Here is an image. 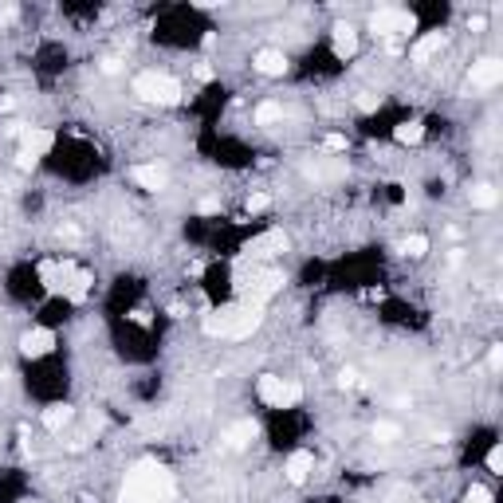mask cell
Here are the masks:
<instances>
[{
	"mask_svg": "<svg viewBox=\"0 0 503 503\" xmlns=\"http://www.w3.org/2000/svg\"><path fill=\"white\" fill-rule=\"evenodd\" d=\"M119 503H173V476H169V468L158 460L134 464V472L122 483Z\"/></svg>",
	"mask_w": 503,
	"mask_h": 503,
	"instance_id": "1",
	"label": "cell"
},
{
	"mask_svg": "<svg viewBox=\"0 0 503 503\" xmlns=\"http://www.w3.org/2000/svg\"><path fill=\"white\" fill-rule=\"evenodd\" d=\"M20 138H24V154H32V158H40V154H48V149L55 146V138H51V130H40V126L20 130Z\"/></svg>",
	"mask_w": 503,
	"mask_h": 503,
	"instance_id": "11",
	"label": "cell"
},
{
	"mask_svg": "<svg viewBox=\"0 0 503 503\" xmlns=\"http://www.w3.org/2000/svg\"><path fill=\"white\" fill-rule=\"evenodd\" d=\"M197 79L208 83V79H213V67H205V63H201V67H197Z\"/></svg>",
	"mask_w": 503,
	"mask_h": 503,
	"instance_id": "36",
	"label": "cell"
},
{
	"mask_svg": "<svg viewBox=\"0 0 503 503\" xmlns=\"http://www.w3.org/2000/svg\"><path fill=\"white\" fill-rule=\"evenodd\" d=\"M134 95L146 102H158V107H173L181 102V83L173 75H158V71H142L134 79Z\"/></svg>",
	"mask_w": 503,
	"mask_h": 503,
	"instance_id": "3",
	"label": "cell"
},
{
	"mask_svg": "<svg viewBox=\"0 0 503 503\" xmlns=\"http://www.w3.org/2000/svg\"><path fill=\"white\" fill-rule=\"evenodd\" d=\"M495 201H499V193H495L492 185H476V189H472V205H476V208H492Z\"/></svg>",
	"mask_w": 503,
	"mask_h": 503,
	"instance_id": "23",
	"label": "cell"
},
{
	"mask_svg": "<svg viewBox=\"0 0 503 503\" xmlns=\"http://www.w3.org/2000/svg\"><path fill=\"white\" fill-rule=\"evenodd\" d=\"M311 468H315V456L307 452V448H299V452H291V460H287V480L303 483L307 476H311Z\"/></svg>",
	"mask_w": 503,
	"mask_h": 503,
	"instance_id": "15",
	"label": "cell"
},
{
	"mask_svg": "<svg viewBox=\"0 0 503 503\" xmlns=\"http://www.w3.org/2000/svg\"><path fill=\"white\" fill-rule=\"evenodd\" d=\"M67 421H71V409H67V405H55V409H48V413H43V424H48L51 433H60Z\"/></svg>",
	"mask_w": 503,
	"mask_h": 503,
	"instance_id": "21",
	"label": "cell"
},
{
	"mask_svg": "<svg viewBox=\"0 0 503 503\" xmlns=\"http://www.w3.org/2000/svg\"><path fill=\"white\" fill-rule=\"evenodd\" d=\"M130 177H134V185L138 189H146V193H161V189L169 185V173L161 166H134Z\"/></svg>",
	"mask_w": 503,
	"mask_h": 503,
	"instance_id": "10",
	"label": "cell"
},
{
	"mask_svg": "<svg viewBox=\"0 0 503 503\" xmlns=\"http://www.w3.org/2000/svg\"><path fill=\"white\" fill-rule=\"evenodd\" d=\"M260 323H264V303H244L236 311V323H232L228 338H248L252 330H260Z\"/></svg>",
	"mask_w": 503,
	"mask_h": 503,
	"instance_id": "7",
	"label": "cell"
},
{
	"mask_svg": "<svg viewBox=\"0 0 503 503\" xmlns=\"http://www.w3.org/2000/svg\"><path fill=\"white\" fill-rule=\"evenodd\" d=\"M468 28H472V32H483V28H488V20H483V16H472V20H468Z\"/></svg>",
	"mask_w": 503,
	"mask_h": 503,
	"instance_id": "35",
	"label": "cell"
},
{
	"mask_svg": "<svg viewBox=\"0 0 503 503\" xmlns=\"http://www.w3.org/2000/svg\"><path fill=\"white\" fill-rule=\"evenodd\" d=\"M468 503H492V492H488V488H480V483H476L472 492H468Z\"/></svg>",
	"mask_w": 503,
	"mask_h": 503,
	"instance_id": "28",
	"label": "cell"
},
{
	"mask_svg": "<svg viewBox=\"0 0 503 503\" xmlns=\"http://www.w3.org/2000/svg\"><path fill=\"white\" fill-rule=\"evenodd\" d=\"M401 252H405V256H424V252H429V236H421V232L405 236L401 240Z\"/></svg>",
	"mask_w": 503,
	"mask_h": 503,
	"instance_id": "22",
	"label": "cell"
},
{
	"mask_svg": "<svg viewBox=\"0 0 503 503\" xmlns=\"http://www.w3.org/2000/svg\"><path fill=\"white\" fill-rule=\"evenodd\" d=\"M338 382H342V385H354L358 374H354V370H342V377H338Z\"/></svg>",
	"mask_w": 503,
	"mask_h": 503,
	"instance_id": "37",
	"label": "cell"
},
{
	"mask_svg": "<svg viewBox=\"0 0 503 503\" xmlns=\"http://www.w3.org/2000/svg\"><path fill=\"white\" fill-rule=\"evenodd\" d=\"M488 472H492V476L503 472V448H499V444H492V448H488Z\"/></svg>",
	"mask_w": 503,
	"mask_h": 503,
	"instance_id": "25",
	"label": "cell"
},
{
	"mask_svg": "<svg viewBox=\"0 0 503 503\" xmlns=\"http://www.w3.org/2000/svg\"><path fill=\"white\" fill-rule=\"evenodd\" d=\"M346 173V161L342 158H326V161H315V166H307V177L315 181H335Z\"/></svg>",
	"mask_w": 503,
	"mask_h": 503,
	"instance_id": "17",
	"label": "cell"
},
{
	"mask_svg": "<svg viewBox=\"0 0 503 503\" xmlns=\"http://www.w3.org/2000/svg\"><path fill=\"white\" fill-rule=\"evenodd\" d=\"M377 102H382V99H377V95H362V99H358V107H362V110H374Z\"/></svg>",
	"mask_w": 503,
	"mask_h": 503,
	"instance_id": "32",
	"label": "cell"
},
{
	"mask_svg": "<svg viewBox=\"0 0 503 503\" xmlns=\"http://www.w3.org/2000/svg\"><path fill=\"white\" fill-rule=\"evenodd\" d=\"M441 48H444V32H429V36H421V40L413 43V51H409V55H413L417 63H424V60H433Z\"/></svg>",
	"mask_w": 503,
	"mask_h": 503,
	"instance_id": "16",
	"label": "cell"
},
{
	"mask_svg": "<svg viewBox=\"0 0 503 503\" xmlns=\"http://www.w3.org/2000/svg\"><path fill=\"white\" fill-rule=\"evenodd\" d=\"M354 51H358L354 28H350V24H338V28H335V55H338V60H350Z\"/></svg>",
	"mask_w": 503,
	"mask_h": 503,
	"instance_id": "18",
	"label": "cell"
},
{
	"mask_svg": "<svg viewBox=\"0 0 503 503\" xmlns=\"http://www.w3.org/2000/svg\"><path fill=\"white\" fill-rule=\"evenodd\" d=\"M283 248H287V236L279 232V228H267L264 236H256L252 244H248V256L267 260V256H276V252H283Z\"/></svg>",
	"mask_w": 503,
	"mask_h": 503,
	"instance_id": "9",
	"label": "cell"
},
{
	"mask_svg": "<svg viewBox=\"0 0 503 503\" xmlns=\"http://www.w3.org/2000/svg\"><path fill=\"white\" fill-rule=\"evenodd\" d=\"M256 394H260V401L271 405V409H291V405L303 401V385L283 382V377H276V374H264L256 382Z\"/></svg>",
	"mask_w": 503,
	"mask_h": 503,
	"instance_id": "4",
	"label": "cell"
},
{
	"mask_svg": "<svg viewBox=\"0 0 503 503\" xmlns=\"http://www.w3.org/2000/svg\"><path fill=\"white\" fill-rule=\"evenodd\" d=\"M276 119H283V107H279V102H264V107L256 110V122H276Z\"/></svg>",
	"mask_w": 503,
	"mask_h": 503,
	"instance_id": "24",
	"label": "cell"
},
{
	"mask_svg": "<svg viewBox=\"0 0 503 503\" xmlns=\"http://www.w3.org/2000/svg\"><path fill=\"white\" fill-rule=\"evenodd\" d=\"M287 283V276L279 267H267V271H256V276L248 279V303H267V299L276 295L279 287Z\"/></svg>",
	"mask_w": 503,
	"mask_h": 503,
	"instance_id": "6",
	"label": "cell"
},
{
	"mask_svg": "<svg viewBox=\"0 0 503 503\" xmlns=\"http://www.w3.org/2000/svg\"><path fill=\"white\" fill-rule=\"evenodd\" d=\"M413 28H417V16L401 8H382L370 16V32L374 36H401V32H413Z\"/></svg>",
	"mask_w": 503,
	"mask_h": 503,
	"instance_id": "5",
	"label": "cell"
},
{
	"mask_svg": "<svg viewBox=\"0 0 503 503\" xmlns=\"http://www.w3.org/2000/svg\"><path fill=\"white\" fill-rule=\"evenodd\" d=\"M394 138L401 142V146H417V142L424 138V126L421 122H401V126L394 130Z\"/></svg>",
	"mask_w": 503,
	"mask_h": 503,
	"instance_id": "20",
	"label": "cell"
},
{
	"mask_svg": "<svg viewBox=\"0 0 503 503\" xmlns=\"http://www.w3.org/2000/svg\"><path fill=\"white\" fill-rule=\"evenodd\" d=\"M488 365H492V370H499V365H503V350H499V346L488 354Z\"/></svg>",
	"mask_w": 503,
	"mask_h": 503,
	"instance_id": "33",
	"label": "cell"
},
{
	"mask_svg": "<svg viewBox=\"0 0 503 503\" xmlns=\"http://www.w3.org/2000/svg\"><path fill=\"white\" fill-rule=\"evenodd\" d=\"M43 283H48V291H63L67 299H87V291H90V271H83V267H75V264H48L43 267Z\"/></svg>",
	"mask_w": 503,
	"mask_h": 503,
	"instance_id": "2",
	"label": "cell"
},
{
	"mask_svg": "<svg viewBox=\"0 0 503 503\" xmlns=\"http://www.w3.org/2000/svg\"><path fill=\"white\" fill-rule=\"evenodd\" d=\"M256 71H260V75H283V71H287V55L279 48H264L256 55Z\"/></svg>",
	"mask_w": 503,
	"mask_h": 503,
	"instance_id": "14",
	"label": "cell"
},
{
	"mask_svg": "<svg viewBox=\"0 0 503 503\" xmlns=\"http://www.w3.org/2000/svg\"><path fill=\"white\" fill-rule=\"evenodd\" d=\"M16 20V4H0V28H8Z\"/></svg>",
	"mask_w": 503,
	"mask_h": 503,
	"instance_id": "29",
	"label": "cell"
},
{
	"mask_svg": "<svg viewBox=\"0 0 503 503\" xmlns=\"http://www.w3.org/2000/svg\"><path fill=\"white\" fill-rule=\"evenodd\" d=\"M236 311L240 307H220V311H213V315L205 318V335H224L232 330V323H236Z\"/></svg>",
	"mask_w": 503,
	"mask_h": 503,
	"instance_id": "13",
	"label": "cell"
},
{
	"mask_svg": "<svg viewBox=\"0 0 503 503\" xmlns=\"http://www.w3.org/2000/svg\"><path fill=\"white\" fill-rule=\"evenodd\" d=\"M55 350V335H51L48 326H36V330H28V335L20 338V354L24 358H43Z\"/></svg>",
	"mask_w": 503,
	"mask_h": 503,
	"instance_id": "8",
	"label": "cell"
},
{
	"mask_svg": "<svg viewBox=\"0 0 503 503\" xmlns=\"http://www.w3.org/2000/svg\"><path fill=\"white\" fill-rule=\"evenodd\" d=\"M256 421H236L232 424V429H228V444H232V448H244L248 441H256Z\"/></svg>",
	"mask_w": 503,
	"mask_h": 503,
	"instance_id": "19",
	"label": "cell"
},
{
	"mask_svg": "<svg viewBox=\"0 0 503 503\" xmlns=\"http://www.w3.org/2000/svg\"><path fill=\"white\" fill-rule=\"evenodd\" d=\"M201 213H205V217H213V213H220V201H217V197H205V201H201Z\"/></svg>",
	"mask_w": 503,
	"mask_h": 503,
	"instance_id": "31",
	"label": "cell"
},
{
	"mask_svg": "<svg viewBox=\"0 0 503 503\" xmlns=\"http://www.w3.org/2000/svg\"><path fill=\"white\" fill-rule=\"evenodd\" d=\"M267 205H271V197H267V193H252V197H248V213H264Z\"/></svg>",
	"mask_w": 503,
	"mask_h": 503,
	"instance_id": "26",
	"label": "cell"
},
{
	"mask_svg": "<svg viewBox=\"0 0 503 503\" xmlns=\"http://www.w3.org/2000/svg\"><path fill=\"white\" fill-rule=\"evenodd\" d=\"M374 436H382V441H394V436H397V424H377Z\"/></svg>",
	"mask_w": 503,
	"mask_h": 503,
	"instance_id": "30",
	"label": "cell"
},
{
	"mask_svg": "<svg viewBox=\"0 0 503 503\" xmlns=\"http://www.w3.org/2000/svg\"><path fill=\"white\" fill-rule=\"evenodd\" d=\"M323 146L330 149V154H346V138H342V134H326Z\"/></svg>",
	"mask_w": 503,
	"mask_h": 503,
	"instance_id": "27",
	"label": "cell"
},
{
	"mask_svg": "<svg viewBox=\"0 0 503 503\" xmlns=\"http://www.w3.org/2000/svg\"><path fill=\"white\" fill-rule=\"evenodd\" d=\"M36 161H40V158H32V154H24V149H20V158H16V166H20V169H32Z\"/></svg>",
	"mask_w": 503,
	"mask_h": 503,
	"instance_id": "34",
	"label": "cell"
},
{
	"mask_svg": "<svg viewBox=\"0 0 503 503\" xmlns=\"http://www.w3.org/2000/svg\"><path fill=\"white\" fill-rule=\"evenodd\" d=\"M503 79V63L499 60H480L472 63V87H495Z\"/></svg>",
	"mask_w": 503,
	"mask_h": 503,
	"instance_id": "12",
	"label": "cell"
}]
</instances>
